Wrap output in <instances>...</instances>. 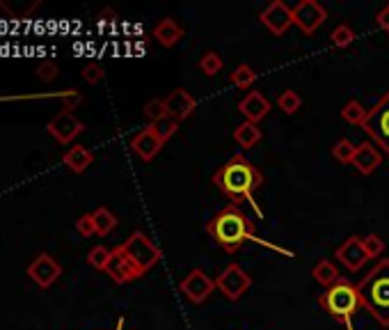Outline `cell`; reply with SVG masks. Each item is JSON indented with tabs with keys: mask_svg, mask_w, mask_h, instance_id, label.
Returning <instances> with one entry per match:
<instances>
[{
	"mask_svg": "<svg viewBox=\"0 0 389 330\" xmlns=\"http://www.w3.org/2000/svg\"><path fill=\"white\" fill-rule=\"evenodd\" d=\"M85 131V124L80 122L74 112H60V115H55L53 119L48 122V133L53 136L60 144H69L74 138H78L80 133Z\"/></svg>",
	"mask_w": 389,
	"mask_h": 330,
	"instance_id": "obj_13",
	"label": "cell"
},
{
	"mask_svg": "<svg viewBox=\"0 0 389 330\" xmlns=\"http://www.w3.org/2000/svg\"><path fill=\"white\" fill-rule=\"evenodd\" d=\"M362 245H364V252L368 260H376V257H380L385 252V241H383V236H378V234L362 236Z\"/></svg>",
	"mask_w": 389,
	"mask_h": 330,
	"instance_id": "obj_32",
	"label": "cell"
},
{
	"mask_svg": "<svg viewBox=\"0 0 389 330\" xmlns=\"http://www.w3.org/2000/svg\"><path fill=\"white\" fill-rule=\"evenodd\" d=\"M121 247L126 250V255L131 257L133 262H136V266L142 271V275H145L149 268H153L158 262H160V247L153 243L149 236L145 232H133L128 239L121 243Z\"/></svg>",
	"mask_w": 389,
	"mask_h": 330,
	"instance_id": "obj_6",
	"label": "cell"
},
{
	"mask_svg": "<svg viewBox=\"0 0 389 330\" xmlns=\"http://www.w3.org/2000/svg\"><path fill=\"white\" fill-rule=\"evenodd\" d=\"M179 292L186 296L190 303L202 305L213 292H216V280H211L202 268H192V271L186 273V277L179 282Z\"/></svg>",
	"mask_w": 389,
	"mask_h": 330,
	"instance_id": "obj_8",
	"label": "cell"
},
{
	"mask_svg": "<svg viewBox=\"0 0 389 330\" xmlns=\"http://www.w3.org/2000/svg\"><path fill=\"white\" fill-rule=\"evenodd\" d=\"M263 138V131L259 129V124L252 122H241L236 129H234V140L241 149H252L254 144H259Z\"/></svg>",
	"mask_w": 389,
	"mask_h": 330,
	"instance_id": "obj_21",
	"label": "cell"
},
{
	"mask_svg": "<svg viewBox=\"0 0 389 330\" xmlns=\"http://www.w3.org/2000/svg\"><path fill=\"white\" fill-rule=\"evenodd\" d=\"M163 142L156 133H153V129L151 127H147V129H142L140 133H136V136L131 138V149L138 154V156L142 159V161H153L158 156V151L163 149Z\"/></svg>",
	"mask_w": 389,
	"mask_h": 330,
	"instance_id": "obj_17",
	"label": "cell"
},
{
	"mask_svg": "<svg viewBox=\"0 0 389 330\" xmlns=\"http://www.w3.org/2000/svg\"><path fill=\"white\" fill-rule=\"evenodd\" d=\"M222 67H224V60H222L220 53H216V50H207V53H204L202 60H199V69H202L207 76H216V74H220Z\"/></svg>",
	"mask_w": 389,
	"mask_h": 330,
	"instance_id": "obj_28",
	"label": "cell"
},
{
	"mask_svg": "<svg viewBox=\"0 0 389 330\" xmlns=\"http://www.w3.org/2000/svg\"><path fill=\"white\" fill-rule=\"evenodd\" d=\"M334 257L339 260L348 271L351 273H357L360 268L368 262V257L364 252V245H362V236H351V239H346L339 247H336Z\"/></svg>",
	"mask_w": 389,
	"mask_h": 330,
	"instance_id": "obj_14",
	"label": "cell"
},
{
	"mask_svg": "<svg viewBox=\"0 0 389 330\" xmlns=\"http://www.w3.org/2000/svg\"><path fill=\"white\" fill-rule=\"evenodd\" d=\"M92 215H94V225H97L99 236H106L117 227V215L112 213L110 209H106V206H99V209Z\"/></svg>",
	"mask_w": 389,
	"mask_h": 330,
	"instance_id": "obj_23",
	"label": "cell"
},
{
	"mask_svg": "<svg viewBox=\"0 0 389 330\" xmlns=\"http://www.w3.org/2000/svg\"><path fill=\"white\" fill-rule=\"evenodd\" d=\"M362 131L371 138L376 147H380L389 156V90L376 101L373 108H368Z\"/></svg>",
	"mask_w": 389,
	"mask_h": 330,
	"instance_id": "obj_5",
	"label": "cell"
},
{
	"mask_svg": "<svg viewBox=\"0 0 389 330\" xmlns=\"http://www.w3.org/2000/svg\"><path fill=\"white\" fill-rule=\"evenodd\" d=\"M117 14L115 12H110V9H106V12H101V18H106V21H112Z\"/></svg>",
	"mask_w": 389,
	"mask_h": 330,
	"instance_id": "obj_38",
	"label": "cell"
},
{
	"mask_svg": "<svg viewBox=\"0 0 389 330\" xmlns=\"http://www.w3.org/2000/svg\"><path fill=\"white\" fill-rule=\"evenodd\" d=\"M37 74H39V78L42 80H46V82H50V80H55L57 78V65L53 60H44V62H39L37 65Z\"/></svg>",
	"mask_w": 389,
	"mask_h": 330,
	"instance_id": "obj_36",
	"label": "cell"
},
{
	"mask_svg": "<svg viewBox=\"0 0 389 330\" xmlns=\"http://www.w3.org/2000/svg\"><path fill=\"white\" fill-rule=\"evenodd\" d=\"M312 275H314V280L319 282L321 287H325V289H330L332 284H336L344 277L339 273V268H336L330 260H321L319 264L312 268Z\"/></svg>",
	"mask_w": 389,
	"mask_h": 330,
	"instance_id": "obj_22",
	"label": "cell"
},
{
	"mask_svg": "<svg viewBox=\"0 0 389 330\" xmlns=\"http://www.w3.org/2000/svg\"><path fill=\"white\" fill-rule=\"evenodd\" d=\"M252 287V277L243 271L239 264L224 266L220 275L216 277V289L229 301H241L248 294V289Z\"/></svg>",
	"mask_w": 389,
	"mask_h": 330,
	"instance_id": "obj_7",
	"label": "cell"
},
{
	"mask_svg": "<svg viewBox=\"0 0 389 330\" xmlns=\"http://www.w3.org/2000/svg\"><path fill=\"white\" fill-rule=\"evenodd\" d=\"M376 26L383 30V33L389 35V5H385L380 12L376 14Z\"/></svg>",
	"mask_w": 389,
	"mask_h": 330,
	"instance_id": "obj_37",
	"label": "cell"
},
{
	"mask_svg": "<svg viewBox=\"0 0 389 330\" xmlns=\"http://www.w3.org/2000/svg\"><path fill=\"white\" fill-rule=\"evenodd\" d=\"M104 76H106L104 67L97 65V62H89V65L83 67V78H85V82H89V85H97V82L104 80Z\"/></svg>",
	"mask_w": 389,
	"mask_h": 330,
	"instance_id": "obj_35",
	"label": "cell"
},
{
	"mask_svg": "<svg viewBox=\"0 0 389 330\" xmlns=\"http://www.w3.org/2000/svg\"><path fill=\"white\" fill-rule=\"evenodd\" d=\"M153 37H156V41L160 46H165V48H172V46H177L181 37H183V28L177 23L174 18H160L156 26H153Z\"/></svg>",
	"mask_w": 389,
	"mask_h": 330,
	"instance_id": "obj_19",
	"label": "cell"
},
{
	"mask_svg": "<svg viewBox=\"0 0 389 330\" xmlns=\"http://www.w3.org/2000/svg\"><path fill=\"white\" fill-rule=\"evenodd\" d=\"M149 127L153 129V133L163 140V142H168L170 138H174V133L179 131V122L177 119H172V117H163V119H158V122H153V124H149Z\"/></svg>",
	"mask_w": 389,
	"mask_h": 330,
	"instance_id": "obj_30",
	"label": "cell"
},
{
	"mask_svg": "<svg viewBox=\"0 0 389 330\" xmlns=\"http://www.w3.org/2000/svg\"><path fill=\"white\" fill-rule=\"evenodd\" d=\"M28 275L33 277V282L42 289H48L50 284L57 282V277L62 275V266L55 262V257L48 252H42L35 257V262L28 266Z\"/></svg>",
	"mask_w": 389,
	"mask_h": 330,
	"instance_id": "obj_11",
	"label": "cell"
},
{
	"mask_svg": "<svg viewBox=\"0 0 389 330\" xmlns=\"http://www.w3.org/2000/svg\"><path fill=\"white\" fill-rule=\"evenodd\" d=\"M366 115H368V110L362 106L360 101H355V99H351V101H348L346 106L341 108V117H344V122L355 124V127H362L364 119H366Z\"/></svg>",
	"mask_w": 389,
	"mask_h": 330,
	"instance_id": "obj_24",
	"label": "cell"
},
{
	"mask_svg": "<svg viewBox=\"0 0 389 330\" xmlns=\"http://www.w3.org/2000/svg\"><path fill=\"white\" fill-rule=\"evenodd\" d=\"M259 21L273 35L280 37L293 26V9L286 3H282V0H273V3L259 14Z\"/></svg>",
	"mask_w": 389,
	"mask_h": 330,
	"instance_id": "obj_12",
	"label": "cell"
},
{
	"mask_svg": "<svg viewBox=\"0 0 389 330\" xmlns=\"http://www.w3.org/2000/svg\"><path fill=\"white\" fill-rule=\"evenodd\" d=\"M327 21V12L321 3L316 0H300L293 7V23L298 26L305 35H314L323 23Z\"/></svg>",
	"mask_w": 389,
	"mask_h": 330,
	"instance_id": "obj_9",
	"label": "cell"
},
{
	"mask_svg": "<svg viewBox=\"0 0 389 330\" xmlns=\"http://www.w3.org/2000/svg\"><path fill=\"white\" fill-rule=\"evenodd\" d=\"M319 305L332 319L344 324L348 330H353V316L357 309H362L360 289H357V284H353L351 280L341 277L336 284H332L330 289H325L323 294H319Z\"/></svg>",
	"mask_w": 389,
	"mask_h": 330,
	"instance_id": "obj_4",
	"label": "cell"
},
{
	"mask_svg": "<svg viewBox=\"0 0 389 330\" xmlns=\"http://www.w3.org/2000/svg\"><path fill=\"white\" fill-rule=\"evenodd\" d=\"M207 234L213 239V243L222 247L224 252H236L245 243H261L265 247H270V250H278V252H284L286 257H291V252L284 250V247L259 239L254 220L248 213H243L241 206H236V204H227L222 211L213 215V218L207 223Z\"/></svg>",
	"mask_w": 389,
	"mask_h": 330,
	"instance_id": "obj_1",
	"label": "cell"
},
{
	"mask_svg": "<svg viewBox=\"0 0 389 330\" xmlns=\"http://www.w3.org/2000/svg\"><path fill=\"white\" fill-rule=\"evenodd\" d=\"M355 151H357V144H353L348 138H341V140H336V144L332 147V159L348 165V163H353Z\"/></svg>",
	"mask_w": 389,
	"mask_h": 330,
	"instance_id": "obj_27",
	"label": "cell"
},
{
	"mask_svg": "<svg viewBox=\"0 0 389 330\" xmlns=\"http://www.w3.org/2000/svg\"><path fill=\"white\" fill-rule=\"evenodd\" d=\"M231 85H236L239 90H250L254 85V80H257V71H254L250 65H239L234 69V74L229 76Z\"/></svg>",
	"mask_w": 389,
	"mask_h": 330,
	"instance_id": "obj_25",
	"label": "cell"
},
{
	"mask_svg": "<svg viewBox=\"0 0 389 330\" xmlns=\"http://www.w3.org/2000/svg\"><path fill=\"white\" fill-rule=\"evenodd\" d=\"M76 230L80 236H94L97 234V225H94V215L92 213H85V215H80V218L76 220Z\"/></svg>",
	"mask_w": 389,
	"mask_h": 330,
	"instance_id": "obj_34",
	"label": "cell"
},
{
	"mask_svg": "<svg viewBox=\"0 0 389 330\" xmlns=\"http://www.w3.org/2000/svg\"><path fill=\"white\" fill-rule=\"evenodd\" d=\"M387 264H389V257H387Z\"/></svg>",
	"mask_w": 389,
	"mask_h": 330,
	"instance_id": "obj_40",
	"label": "cell"
},
{
	"mask_svg": "<svg viewBox=\"0 0 389 330\" xmlns=\"http://www.w3.org/2000/svg\"><path fill=\"white\" fill-rule=\"evenodd\" d=\"M168 115L165 110V99H151L149 103H145V117L149 119V124L158 122Z\"/></svg>",
	"mask_w": 389,
	"mask_h": 330,
	"instance_id": "obj_33",
	"label": "cell"
},
{
	"mask_svg": "<svg viewBox=\"0 0 389 330\" xmlns=\"http://www.w3.org/2000/svg\"><path fill=\"white\" fill-rule=\"evenodd\" d=\"M360 298H362V309L380 326L389 328V264L387 260L378 262L368 275H364L360 284Z\"/></svg>",
	"mask_w": 389,
	"mask_h": 330,
	"instance_id": "obj_3",
	"label": "cell"
},
{
	"mask_svg": "<svg viewBox=\"0 0 389 330\" xmlns=\"http://www.w3.org/2000/svg\"><path fill=\"white\" fill-rule=\"evenodd\" d=\"M62 161H65V165L71 170V172H76V174H80V172H85L89 165H92V161H94V154H92L85 144H74L65 156H62Z\"/></svg>",
	"mask_w": 389,
	"mask_h": 330,
	"instance_id": "obj_20",
	"label": "cell"
},
{
	"mask_svg": "<svg viewBox=\"0 0 389 330\" xmlns=\"http://www.w3.org/2000/svg\"><path fill=\"white\" fill-rule=\"evenodd\" d=\"M330 41H332V46H336V48H348L355 41V30L351 26H346V23H339L330 33Z\"/></svg>",
	"mask_w": 389,
	"mask_h": 330,
	"instance_id": "obj_29",
	"label": "cell"
},
{
	"mask_svg": "<svg viewBox=\"0 0 389 330\" xmlns=\"http://www.w3.org/2000/svg\"><path fill=\"white\" fill-rule=\"evenodd\" d=\"M106 273L110 275V280L117 282V284H126V282H133V280H138V277H142V271L136 266V262H133L131 257L126 255V250L121 245L112 247V255H110V262L106 266Z\"/></svg>",
	"mask_w": 389,
	"mask_h": 330,
	"instance_id": "obj_10",
	"label": "cell"
},
{
	"mask_svg": "<svg viewBox=\"0 0 389 330\" xmlns=\"http://www.w3.org/2000/svg\"><path fill=\"white\" fill-rule=\"evenodd\" d=\"M380 163H383V156H380V151H378V147L373 142L366 140L362 144H357V151H355V159H353V165L357 168V172L373 174Z\"/></svg>",
	"mask_w": 389,
	"mask_h": 330,
	"instance_id": "obj_18",
	"label": "cell"
},
{
	"mask_svg": "<svg viewBox=\"0 0 389 330\" xmlns=\"http://www.w3.org/2000/svg\"><path fill=\"white\" fill-rule=\"evenodd\" d=\"M194 108H197V99H194L188 90L183 87H177L174 92H170L168 99H165V110H168V117L177 119V122H183L188 119Z\"/></svg>",
	"mask_w": 389,
	"mask_h": 330,
	"instance_id": "obj_15",
	"label": "cell"
},
{
	"mask_svg": "<svg viewBox=\"0 0 389 330\" xmlns=\"http://www.w3.org/2000/svg\"><path fill=\"white\" fill-rule=\"evenodd\" d=\"M213 186L239 206L241 202H252L254 193L263 186V172L248 156L234 154L213 172Z\"/></svg>",
	"mask_w": 389,
	"mask_h": 330,
	"instance_id": "obj_2",
	"label": "cell"
},
{
	"mask_svg": "<svg viewBox=\"0 0 389 330\" xmlns=\"http://www.w3.org/2000/svg\"><path fill=\"white\" fill-rule=\"evenodd\" d=\"M300 106H302V99L295 90H284L278 97V108L286 112V115H295V112L300 110Z\"/></svg>",
	"mask_w": 389,
	"mask_h": 330,
	"instance_id": "obj_26",
	"label": "cell"
},
{
	"mask_svg": "<svg viewBox=\"0 0 389 330\" xmlns=\"http://www.w3.org/2000/svg\"><path fill=\"white\" fill-rule=\"evenodd\" d=\"M121 328H124V319H119V321H117V328H115V330H121Z\"/></svg>",
	"mask_w": 389,
	"mask_h": 330,
	"instance_id": "obj_39",
	"label": "cell"
},
{
	"mask_svg": "<svg viewBox=\"0 0 389 330\" xmlns=\"http://www.w3.org/2000/svg\"><path fill=\"white\" fill-rule=\"evenodd\" d=\"M110 255H112V250H108L106 245H94L92 250L87 252V264L89 266H94V268H99V271H106V266H108V262H110Z\"/></svg>",
	"mask_w": 389,
	"mask_h": 330,
	"instance_id": "obj_31",
	"label": "cell"
},
{
	"mask_svg": "<svg viewBox=\"0 0 389 330\" xmlns=\"http://www.w3.org/2000/svg\"><path fill=\"white\" fill-rule=\"evenodd\" d=\"M239 110L241 115L245 117V122H252V124H259L263 117H268L270 112V101L265 99L259 90H250L239 103Z\"/></svg>",
	"mask_w": 389,
	"mask_h": 330,
	"instance_id": "obj_16",
	"label": "cell"
}]
</instances>
